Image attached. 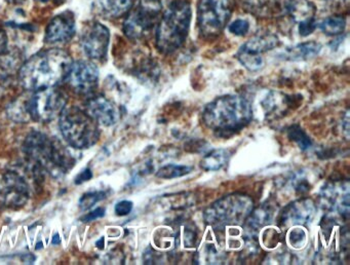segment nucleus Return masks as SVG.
Instances as JSON below:
<instances>
[{"label": "nucleus", "instance_id": "obj_22", "mask_svg": "<svg viewBox=\"0 0 350 265\" xmlns=\"http://www.w3.org/2000/svg\"><path fill=\"white\" fill-rule=\"evenodd\" d=\"M346 21L343 16H334L325 18L319 25V28L325 34L329 36L341 34L345 29Z\"/></svg>", "mask_w": 350, "mask_h": 265}, {"label": "nucleus", "instance_id": "obj_27", "mask_svg": "<svg viewBox=\"0 0 350 265\" xmlns=\"http://www.w3.org/2000/svg\"><path fill=\"white\" fill-rule=\"evenodd\" d=\"M14 68L13 62L3 61L0 62V88H5L11 81L12 76H13Z\"/></svg>", "mask_w": 350, "mask_h": 265}, {"label": "nucleus", "instance_id": "obj_2", "mask_svg": "<svg viewBox=\"0 0 350 265\" xmlns=\"http://www.w3.org/2000/svg\"><path fill=\"white\" fill-rule=\"evenodd\" d=\"M253 118L247 99L239 94L219 97L202 111V121L218 138H229L245 129Z\"/></svg>", "mask_w": 350, "mask_h": 265}, {"label": "nucleus", "instance_id": "obj_8", "mask_svg": "<svg viewBox=\"0 0 350 265\" xmlns=\"http://www.w3.org/2000/svg\"><path fill=\"white\" fill-rule=\"evenodd\" d=\"M234 0H200L198 25L200 34L206 38L218 36L232 14Z\"/></svg>", "mask_w": 350, "mask_h": 265}, {"label": "nucleus", "instance_id": "obj_20", "mask_svg": "<svg viewBox=\"0 0 350 265\" xmlns=\"http://www.w3.org/2000/svg\"><path fill=\"white\" fill-rule=\"evenodd\" d=\"M286 10L299 22L313 18L315 14L314 5L308 0H290L286 3Z\"/></svg>", "mask_w": 350, "mask_h": 265}, {"label": "nucleus", "instance_id": "obj_32", "mask_svg": "<svg viewBox=\"0 0 350 265\" xmlns=\"http://www.w3.org/2000/svg\"><path fill=\"white\" fill-rule=\"evenodd\" d=\"M133 203L130 201H122L120 203H116V214L118 216H126L132 212L133 210Z\"/></svg>", "mask_w": 350, "mask_h": 265}, {"label": "nucleus", "instance_id": "obj_19", "mask_svg": "<svg viewBox=\"0 0 350 265\" xmlns=\"http://www.w3.org/2000/svg\"><path fill=\"white\" fill-rule=\"evenodd\" d=\"M231 157V152L227 149H215L200 160V168L206 172H215L221 170L228 164Z\"/></svg>", "mask_w": 350, "mask_h": 265}, {"label": "nucleus", "instance_id": "obj_17", "mask_svg": "<svg viewBox=\"0 0 350 265\" xmlns=\"http://www.w3.org/2000/svg\"><path fill=\"white\" fill-rule=\"evenodd\" d=\"M321 45L315 41L300 43L286 49L282 58L290 61H300V60L310 59L315 57L321 51Z\"/></svg>", "mask_w": 350, "mask_h": 265}, {"label": "nucleus", "instance_id": "obj_18", "mask_svg": "<svg viewBox=\"0 0 350 265\" xmlns=\"http://www.w3.org/2000/svg\"><path fill=\"white\" fill-rule=\"evenodd\" d=\"M273 218V211L271 207L267 205H261L256 210H252L250 215L245 219V227L252 234H255L258 230L261 229L263 226L270 223Z\"/></svg>", "mask_w": 350, "mask_h": 265}, {"label": "nucleus", "instance_id": "obj_10", "mask_svg": "<svg viewBox=\"0 0 350 265\" xmlns=\"http://www.w3.org/2000/svg\"><path fill=\"white\" fill-rule=\"evenodd\" d=\"M65 80L77 94H89L97 88L99 70L91 62H72Z\"/></svg>", "mask_w": 350, "mask_h": 265}, {"label": "nucleus", "instance_id": "obj_30", "mask_svg": "<svg viewBox=\"0 0 350 265\" xmlns=\"http://www.w3.org/2000/svg\"><path fill=\"white\" fill-rule=\"evenodd\" d=\"M317 21L314 18H307V20L301 21L299 25V33L301 36H308L317 28Z\"/></svg>", "mask_w": 350, "mask_h": 265}, {"label": "nucleus", "instance_id": "obj_24", "mask_svg": "<svg viewBox=\"0 0 350 265\" xmlns=\"http://www.w3.org/2000/svg\"><path fill=\"white\" fill-rule=\"evenodd\" d=\"M9 116L17 123H25V121H29L27 98L18 99L11 106H9Z\"/></svg>", "mask_w": 350, "mask_h": 265}, {"label": "nucleus", "instance_id": "obj_34", "mask_svg": "<svg viewBox=\"0 0 350 265\" xmlns=\"http://www.w3.org/2000/svg\"><path fill=\"white\" fill-rule=\"evenodd\" d=\"M8 49V36L7 33L3 30V29H0V55H3V53L7 51Z\"/></svg>", "mask_w": 350, "mask_h": 265}, {"label": "nucleus", "instance_id": "obj_5", "mask_svg": "<svg viewBox=\"0 0 350 265\" xmlns=\"http://www.w3.org/2000/svg\"><path fill=\"white\" fill-rule=\"evenodd\" d=\"M59 125L63 138L75 149H88L95 145L100 138L98 123L79 107H66L61 113Z\"/></svg>", "mask_w": 350, "mask_h": 265}, {"label": "nucleus", "instance_id": "obj_31", "mask_svg": "<svg viewBox=\"0 0 350 265\" xmlns=\"http://www.w3.org/2000/svg\"><path fill=\"white\" fill-rule=\"evenodd\" d=\"M183 242L184 246L186 248H193L196 244V238H198V234H196V231L194 229H191V228L186 227L185 231L183 234Z\"/></svg>", "mask_w": 350, "mask_h": 265}, {"label": "nucleus", "instance_id": "obj_14", "mask_svg": "<svg viewBox=\"0 0 350 265\" xmlns=\"http://www.w3.org/2000/svg\"><path fill=\"white\" fill-rule=\"evenodd\" d=\"M85 111L100 125L111 127L120 119V111L113 102L104 96H94L85 105Z\"/></svg>", "mask_w": 350, "mask_h": 265}, {"label": "nucleus", "instance_id": "obj_28", "mask_svg": "<svg viewBox=\"0 0 350 265\" xmlns=\"http://www.w3.org/2000/svg\"><path fill=\"white\" fill-rule=\"evenodd\" d=\"M105 192L103 191H94V192H88L83 195L79 201V207L81 210H88L93 207L98 201H101L105 197Z\"/></svg>", "mask_w": 350, "mask_h": 265}, {"label": "nucleus", "instance_id": "obj_9", "mask_svg": "<svg viewBox=\"0 0 350 265\" xmlns=\"http://www.w3.org/2000/svg\"><path fill=\"white\" fill-rule=\"evenodd\" d=\"M66 94L55 88L36 90L33 96L27 99L30 119L38 123H50L60 116L67 105Z\"/></svg>", "mask_w": 350, "mask_h": 265}, {"label": "nucleus", "instance_id": "obj_29", "mask_svg": "<svg viewBox=\"0 0 350 265\" xmlns=\"http://www.w3.org/2000/svg\"><path fill=\"white\" fill-rule=\"evenodd\" d=\"M228 29L232 34L243 36L249 32L250 23L247 20H237L229 25Z\"/></svg>", "mask_w": 350, "mask_h": 265}, {"label": "nucleus", "instance_id": "obj_16", "mask_svg": "<svg viewBox=\"0 0 350 265\" xmlns=\"http://www.w3.org/2000/svg\"><path fill=\"white\" fill-rule=\"evenodd\" d=\"M278 38L273 34L258 35L253 37L239 49V51L250 53V55H261L265 51L273 49L278 47Z\"/></svg>", "mask_w": 350, "mask_h": 265}, {"label": "nucleus", "instance_id": "obj_36", "mask_svg": "<svg viewBox=\"0 0 350 265\" xmlns=\"http://www.w3.org/2000/svg\"><path fill=\"white\" fill-rule=\"evenodd\" d=\"M52 244H60V236H59V234H56V236H55L54 238H53Z\"/></svg>", "mask_w": 350, "mask_h": 265}, {"label": "nucleus", "instance_id": "obj_11", "mask_svg": "<svg viewBox=\"0 0 350 265\" xmlns=\"http://www.w3.org/2000/svg\"><path fill=\"white\" fill-rule=\"evenodd\" d=\"M109 41V30L101 23L95 22L83 32L81 47L88 57L94 60H102L107 55Z\"/></svg>", "mask_w": 350, "mask_h": 265}, {"label": "nucleus", "instance_id": "obj_15", "mask_svg": "<svg viewBox=\"0 0 350 265\" xmlns=\"http://www.w3.org/2000/svg\"><path fill=\"white\" fill-rule=\"evenodd\" d=\"M135 0H96L94 8L100 16L118 18L132 10Z\"/></svg>", "mask_w": 350, "mask_h": 265}, {"label": "nucleus", "instance_id": "obj_25", "mask_svg": "<svg viewBox=\"0 0 350 265\" xmlns=\"http://www.w3.org/2000/svg\"><path fill=\"white\" fill-rule=\"evenodd\" d=\"M239 61L250 71H257L263 66V59L261 55H250V53L239 51L237 55Z\"/></svg>", "mask_w": 350, "mask_h": 265}, {"label": "nucleus", "instance_id": "obj_26", "mask_svg": "<svg viewBox=\"0 0 350 265\" xmlns=\"http://www.w3.org/2000/svg\"><path fill=\"white\" fill-rule=\"evenodd\" d=\"M306 232L302 228L295 227L288 234V242L292 248L301 249L306 242Z\"/></svg>", "mask_w": 350, "mask_h": 265}, {"label": "nucleus", "instance_id": "obj_12", "mask_svg": "<svg viewBox=\"0 0 350 265\" xmlns=\"http://www.w3.org/2000/svg\"><path fill=\"white\" fill-rule=\"evenodd\" d=\"M75 34V14L70 10L55 16L46 27V41L50 45H64Z\"/></svg>", "mask_w": 350, "mask_h": 265}, {"label": "nucleus", "instance_id": "obj_13", "mask_svg": "<svg viewBox=\"0 0 350 265\" xmlns=\"http://www.w3.org/2000/svg\"><path fill=\"white\" fill-rule=\"evenodd\" d=\"M315 205L310 199H300L286 205L280 214L282 226L305 225L314 217Z\"/></svg>", "mask_w": 350, "mask_h": 265}, {"label": "nucleus", "instance_id": "obj_1", "mask_svg": "<svg viewBox=\"0 0 350 265\" xmlns=\"http://www.w3.org/2000/svg\"><path fill=\"white\" fill-rule=\"evenodd\" d=\"M72 59L63 49L40 51L28 59L19 70V80L28 90L55 88L66 79Z\"/></svg>", "mask_w": 350, "mask_h": 265}, {"label": "nucleus", "instance_id": "obj_35", "mask_svg": "<svg viewBox=\"0 0 350 265\" xmlns=\"http://www.w3.org/2000/svg\"><path fill=\"white\" fill-rule=\"evenodd\" d=\"M92 177H93L92 171L90 168H87V170L83 171L77 176V178L75 179V183L77 184H81V183L85 182V181H89Z\"/></svg>", "mask_w": 350, "mask_h": 265}, {"label": "nucleus", "instance_id": "obj_23", "mask_svg": "<svg viewBox=\"0 0 350 265\" xmlns=\"http://www.w3.org/2000/svg\"><path fill=\"white\" fill-rule=\"evenodd\" d=\"M288 138L291 141L295 142L299 148L302 150H307L312 146V141H311L309 136L303 131L302 127L299 125H293L288 127Z\"/></svg>", "mask_w": 350, "mask_h": 265}, {"label": "nucleus", "instance_id": "obj_7", "mask_svg": "<svg viewBox=\"0 0 350 265\" xmlns=\"http://www.w3.org/2000/svg\"><path fill=\"white\" fill-rule=\"evenodd\" d=\"M124 23V32L130 39H141L146 36L163 14L161 0H139L128 12Z\"/></svg>", "mask_w": 350, "mask_h": 265}, {"label": "nucleus", "instance_id": "obj_4", "mask_svg": "<svg viewBox=\"0 0 350 265\" xmlns=\"http://www.w3.org/2000/svg\"><path fill=\"white\" fill-rule=\"evenodd\" d=\"M191 6L184 0H176L161 14L157 27V47L163 53L179 49L187 38L191 23Z\"/></svg>", "mask_w": 350, "mask_h": 265}, {"label": "nucleus", "instance_id": "obj_6", "mask_svg": "<svg viewBox=\"0 0 350 265\" xmlns=\"http://www.w3.org/2000/svg\"><path fill=\"white\" fill-rule=\"evenodd\" d=\"M251 197L232 193L215 201L204 211V221L215 229H224L245 221L254 207Z\"/></svg>", "mask_w": 350, "mask_h": 265}, {"label": "nucleus", "instance_id": "obj_21", "mask_svg": "<svg viewBox=\"0 0 350 265\" xmlns=\"http://www.w3.org/2000/svg\"><path fill=\"white\" fill-rule=\"evenodd\" d=\"M193 170V166H186V164H169L161 166L157 173V177L163 180L169 179L180 178L190 174Z\"/></svg>", "mask_w": 350, "mask_h": 265}, {"label": "nucleus", "instance_id": "obj_3", "mask_svg": "<svg viewBox=\"0 0 350 265\" xmlns=\"http://www.w3.org/2000/svg\"><path fill=\"white\" fill-rule=\"evenodd\" d=\"M23 151L27 160L56 178L66 174L75 164L71 152L59 140L40 131H32L26 137Z\"/></svg>", "mask_w": 350, "mask_h": 265}, {"label": "nucleus", "instance_id": "obj_33", "mask_svg": "<svg viewBox=\"0 0 350 265\" xmlns=\"http://www.w3.org/2000/svg\"><path fill=\"white\" fill-rule=\"evenodd\" d=\"M105 215V209L104 207H98V209L94 210L90 214H87L85 217H83V222H91L94 220L98 219V218H102Z\"/></svg>", "mask_w": 350, "mask_h": 265}]
</instances>
